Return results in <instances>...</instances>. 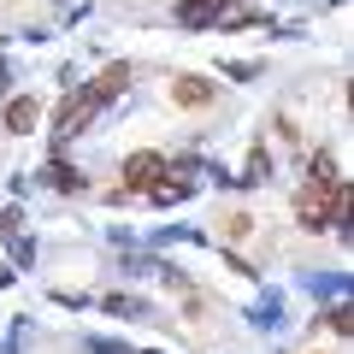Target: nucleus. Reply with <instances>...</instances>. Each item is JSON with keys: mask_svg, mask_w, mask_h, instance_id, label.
Returning <instances> with one entry per match:
<instances>
[{"mask_svg": "<svg viewBox=\"0 0 354 354\" xmlns=\"http://www.w3.org/2000/svg\"><path fill=\"white\" fill-rule=\"evenodd\" d=\"M153 177H165L160 153H130L124 160V189H153Z\"/></svg>", "mask_w": 354, "mask_h": 354, "instance_id": "nucleus-1", "label": "nucleus"}, {"mask_svg": "<svg viewBox=\"0 0 354 354\" xmlns=\"http://www.w3.org/2000/svg\"><path fill=\"white\" fill-rule=\"evenodd\" d=\"M88 118H95V101H88V95H71V101L59 106V136H83Z\"/></svg>", "mask_w": 354, "mask_h": 354, "instance_id": "nucleus-2", "label": "nucleus"}, {"mask_svg": "<svg viewBox=\"0 0 354 354\" xmlns=\"http://www.w3.org/2000/svg\"><path fill=\"white\" fill-rule=\"evenodd\" d=\"M36 118H41V101H36V95H18V101L6 106V130H18V136H30Z\"/></svg>", "mask_w": 354, "mask_h": 354, "instance_id": "nucleus-3", "label": "nucleus"}, {"mask_svg": "<svg viewBox=\"0 0 354 354\" xmlns=\"http://www.w3.org/2000/svg\"><path fill=\"white\" fill-rule=\"evenodd\" d=\"M171 95H177V106H207L213 101V83H207V77H177Z\"/></svg>", "mask_w": 354, "mask_h": 354, "instance_id": "nucleus-4", "label": "nucleus"}, {"mask_svg": "<svg viewBox=\"0 0 354 354\" xmlns=\"http://www.w3.org/2000/svg\"><path fill=\"white\" fill-rule=\"evenodd\" d=\"M213 18H225V0H183L177 6V24H213Z\"/></svg>", "mask_w": 354, "mask_h": 354, "instance_id": "nucleus-5", "label": "nucleus"}, {"mask_svg": "<svg viewBox=\"0 0 354 354\" xmlns=\"http://www.w3.org/2000/svg\"><path fill=\"white\" fill-rule=\"evenodd\" d=\"M124 83H130V65H113V71H101V83L88 88V101H95V106H101V101H113V95H118Z\"/></svg>", "mask_w": 354, "mask_h": 354, "instance_id": "nucleus-6", "label": "nucleus"}, {"mask_svg": "<svg viewBox=\"0 0 354 354\" xmlns=\"http://www.w3.org/2000/svg\"><path fill=\"white\" fill-rule=\"evenodd\" d=\"M48 183H53V189H65V195H77V189H83V177H77L71 165H48Z\"/></svg>", "mask_w": 354, "mask_h": 354, "instance_id": "nucleus-7", "label": "nucleus"}, {"mask_svg": "<svg viewBox=\"0 0 354 354\" xmlns=\"http://www.w3.org/2000/svg\"><path fill=\"white\" fill-rule=\"evenodd\" d=\"M225 236H230V242L254 236V218H248V213H230V218H225Z\"/></svg>", "mask_w": 354, "mask_h": 354, "instance_id": "nucleus-8", "label": "nucleus"}, {"mask_svg": "<svg viewBox=\"0 0 354 354\" xmlns=\"http://www.w3.org/2000/svg\"><path fill=\"white\" fill-rule=\"evenodd\" d=\"M266 171H272V165H266V148H254V153H248V177H242V183H266Z\"/></svg>", "mask_w": 354, "mask_h": 354, "instance_id": "nucleus-9", "label": "nucleus"}]
</instances>
